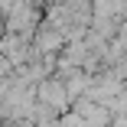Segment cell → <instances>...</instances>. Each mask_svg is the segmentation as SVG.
<instances>
[{
    "label": "cell",
    "mask_w": 127,
    "mask_h": 127,
    "mask_svg": "<svg viewBox=\"0 0 127 127\" xmlns=\"http://www.w3.org/2000/svg\"><path fill=\"white\" fill-rule=\"evenodd\" d=\"M42 98L49 101V104H62V88H56V85H42Z\"/></svg>",
    "instance_id": "6da1fadb"
}]
</instances>
